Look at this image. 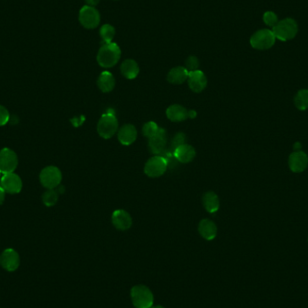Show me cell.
Segmentation results:
<instances>
[{"label": "cell", "instance_id": "1", "mask_svg": "<svg viewBox=\"0 0 308 308\" xmlns=\"http://www.w3.org/2000/svg\"><path fill=\"white\" fill-rule=\"evenodd\" d=\"M121 57V49L115 42L104 43L97 53V60L98 64L103 68L114 67Z\"/></svg>", "mask_w": 308, "mask_h": 308}, {"label": "cell", "instance_id": "2", "mask_svg": "<svg viewBox=\"0 0 308 308\" xmlns=\"http://www.w3.org/2000/svg\"><path fill=\"white\" fill-rule=\"evenodd\" d=\"M272 32L276 39L282 41H290L298 34L299 25L293 18L282 19L272 28Z\"/></svg>", "mask_w": 308, "mask_h": 308}, {"label": "cell", "instance_id": "3", "mask_svg": "<svg viewBox=\"0 0 308 308\" xmlns=\"http://www.w3.org/2000/svg\"><path fill=\"white\" fill-rule=\"evenodd\" d=\"M131 299L136 308H150L153 305L154 297L146 286H134L131 290Z\"/></svg>", "mask_w": 308, "mask_h": 308}, {"label": "cell", "instance_id": "4", "mask_svg": "<svg viewBox=\"0 0 308 308\" xmlns=\"http://www.w3.org/2000/svg\"><path fill=\"white\" fill-rule=\"evenodd\" d=\"M276 41V37L270 29H262L254 32L251 39L250 43L254 49L264 51L271 49Z\"/></svg>", "mask_w": 308, "mask_h": 308}, {"label": "cell", "instance_id": "5", "mask_svg": "<svg viewBox=\"0 0 308 308\" xmlns=\"http://www.w3.org/2000/svg\"><path fill=\"white\" fill-rule=\"evenodd\" d=\"M118 129V121L114 112H106L102 115L97 124V133L102 138L110 139L115 135Z\"/></svg>", "mask_w": 308, "mask_h": 308}, {"label": "cell", "instance_id": "6", "mask_svg": "<svg viewBox=\"0 0 308 308\" xmlns=\"http://www.w3.org/2000/svg\"><path fill=\"white\" fill-rule=\"evenodd\" d=\"M62 175L60 170L55 166H48L41 170L40 181L41 185L48 189H54L60 184Z\"/></svg>", "mask_w": 308, "mask_h": 308}, {"label": "cell", "instance_id": "7", "mask_svg": "<svg viewBox=\"0 0 308 308\" xmlns=\"http://www.w3.org/2000/svg\"><path fill=\"white\" fill-rule=\"evenodd\" d=\"M78 20L83 27L94 29L97 27L100 23V14L97 8L89 5H84L79 11Z\"/></svg>", "mask_w": 308, "mask_h": 308}, {"label": "cell", "instance_id": "8", "mask_svg": "<svg viewBox=\"0 0 308 308\" xmlns=\"http://www.w3.org/2000/svg\"><path fill=\"white\" fill-rule=\"evenodd\" d=\"M168 161L164 157L156 155L151 158L144 166V172L150 178H159L165 173Z\"/></svg>", "mask_w": 308, "mask_h": 308}, {"label": "cell", "instance_id": "9", "mask_svg": "<svg viewBox=\"0 0 308 308\" xmlns=\"http://www.w3.org/2000/svg\"><path fill=\"white\" fill-rule=\"evenodd\" d=\"M18 165L16 153L9 148H4L0 151V171L2 174L14 172Z\"/></svg>", "mask_w": 308, "mask_h": 308}, {"label": "cell", "instance_id": "10", "mask_svg": "<svg viewBox=\"0 0 308 308\" xmlns=\"http://www.w3.org/2000/svg\"><path fill=\"white\" fill-rule=\"evenodd\" d=\"M1 187L4 189L5 193L17 194L22 190L23 182L18 175L14 172L4 174L0 180Z\"/></svg>", "mask_w": 308, "mask_h": 308}, {"label": "cell", "instance_id": "11", "mask_svg": "<svg viewBox=\"0 0 308 308\" xmlns=\"http://www.w3.org/2000/svg\"><path fill=\"white\" fill-rule=\"evenodd\" d=\"M0 264L7 272L16 271L20 265V257L14 249H6L0 256Z\"/></svg>", "mask_w": 308, "mask_h": 308}, {"label": "cell", "instance_id": "12", "mask_svg": "<svg viewBox=\"0 0 308 308\" xmlns=\"http://www.w3.org/2000/svg\"><path fill=\"white\" fill-rule=\"evenodd\" d=\"M289 165L290 170L295 173L303 172L304 170L308 168V154L303 151L292 152L289 159Z\"/></svg>", "mask_w": 308, "mask_h": 308}, {"label": "cell", "instance_id": "13", "mask_svg": "<svg viewBox=\"0 0 308 308\" xmlns=\"http://www.w3.org/2000/svg\"><path fill=\"white\" fill-rule=\"evenodd\" d=\"M188 83L190 89L194 92L199 93L203 91L207 85V78L201 70L190 71L188 78Z\"/></svg>", "mask_w": 308, "mask_h": 308}, {"label": "cell", "instance_id": "14", "mask_svg": "<svg viewBox=\"0 0 308 308\" xmlns=\"http://www.w3.org/2000/svg\"><path fill=\"white\" fill-rule=\"evenodd\" d=\"M112 223L116 229L126 231L133 225V219L127 212L119 209L113 213Z\"/></svg>", "mask_w": 308, "mask_h": 308}, {"label": "cell", "instance_id": "15", "mask_svg": "<svg viewBox=\"0 0 308 308\" xmlns=\"http://www.w3.org/2000/svg\"><path fill=\"white\" fill-rule=\"evenodd\" d=\"M167 145V134L164 129H159L153 137L149 139V148L153 154H161L164 152Z\"/></svg>", "mask_w": 308, "mask_h": 308}, {"label": "cell", "instance_id": "16", "mask_svg": "<svg viewBox=\"0 0 308 308\" xmlns=\"http://www.w3.org/2000/svg\"><path fill=\"white\" fill-rule=\"evenodd\" d=\"M176 160L181 163H189L191 162L196 157V151L191 145L183 144L176 148L173 152Z\"/></svg>", "mask_w": 308, "mask_h": 308}, {"label": "cell", "instance_id": "17", "mask_svg": "<svg viewBox=\"0 0 308 308\" xmlns=\"http://www.w3.org/2000/svg\"><path fill=\"white\" fill-rule=\"evenodd\" d=\"M137 138V130L133 124H125L118 132V140L123 145H131Z\"/></svg>", "mask_w": 308, "mask_h": 308}, {"label": "cell", "instance_id": "18", "mask_svg": "<svg viewBox=\"0 0 308 308\" xmlns=\"http://www.w3.org/2000/svg\"><path fill=\"white\" fill-rule=\"evenodd\" d=\"M198 232L204 239L207 241H212L215 239L217 235V227L214 222L209 219H203L199 223Z\"/></svg>", "mask_w": 308, "mask_h": 308}, {"label": "cell", "instance_id": "19", "mask_svg": "<svg viewBox=\"0 0 308 308\" xmlns=\"http://www.w3.org/2000/svg\"><path fill=\"white\" fill-rule=\"evenodd\" d=\"M166 115L172 122H182L189 117V111L180 105H171L167 108Z\"/></svg>", "mask_w": 308, "mask_h": 308}, {"label": "cell", "instance_id": "20", "mask_svg": "<svg viewBox=\"0 0 308 308\" xmlns=\"http://www.w3.org/2000/svg\"><path fill=\"white\" fill-rule=\"evenodd\" d=\"M189 70L186 69L185 67H175L172 68L168 73V81L171 84H176V85H180L184 83L186 80H188L189 78Z\"/></svg>", "mask_w": 308, "mask_h": 308}, {"label": "cell", "instance_id": "21", "mask_svg": "<svg viewBox=\"0 0 308 308\" xmlns=\"http://www.w3.org/2000/svg\"><path fill=\"white\" fill-rule=\"evenodd\" d=\"M97 87L102 92L108 93L114 89L115 79L109 71H103L97 78Z\"/></svg>", "mask_w": 308, "mask_h": 308}, {"label": "cell", "instance_id": "22", "mask_svg": "<svg viewBox=\"0 0 308 308\" xmlns=\"http://www.w3.org/2000/svg\"><path fill=\"white\" fill-rule=\"evenodd\" d=\"M121 72L124 78L134 79L138 76L139 72H140L138 63L132 59L124 60L121 65Z\"/></svg>", "mask_w": 308, "mask_h": 308}, {"label": "cell", "instance_id": "23", "mask_svg": "<svg viewBox=\"0 0 308 308\" xmlns=\"http://www.w3.org/2000/svg\"><path fill=\"white\" fill-rule=\"evenodd\" d=\"M203 205L207 212L214 214L218 211L220 207L219 198L215 192L208 191L203 196Z\"/></svg>", "mask_w": 308, "mask_h": 308}, {"label": "cell", "instance_id": "24", "mask_svg": "<svg viewBox=\"0 0 308 308\" xmlns=\"http://www.w3.org/2000/svg\"><path fill=\"white\" fill-rule=\"evenodd\" d=\"M295 106L299 110L305 111L308 108V89H301L295 97Z\"/></svg>", "mask_w": 308, "mask_h": 308}, {"label": "cell", "instance_id": "25", "mask_svg": "<svg viewBox=\"0 0 308 308\" xmlns=\"http://www.w3.org/2000/svg\"><path fill=\"white\" fill-rule=\"evenodd\" d=\"M99 34L101 37L102 42L104 43H110L113 42V39L115 35V29L111 24H104L99 31Z\"/></svg>", "mask_w": 308, "mask_h": 308}, {"label": "cell", "instance_id": "26", "mask_svg": "<svg viewBox=\"0 0 308 308\" xmlns=\"http://www.w3.org/2000/svg\"><path fill=\"white\" fill-rule=\"evenodd\" d=\"M58 201V193L53 189H48L42 195V202L46 207H53Z\"/></svg>", "mask_w": 308, "mask_h": 308}, {"label": "cell", "instance_id": "27", "mask_svg": "<svg viewBox=\"0 0 308 308\" xmlns=\"http://www.w3.org/2000/svg\"><path fill=\"white\" fill-rule=\"evenodd\" d=\"M159 129L160 128L157 125L156 123H154V122H148V123L143 125V134L145 137L151 139L158 133Z\"/></svg>", "mask_w": 308, "mask_h": 308}, {"label": "cell", "instance_id": "28", "mask_svg": "<svg viewBox=\"0 0 308 308\" xmlns=\"http://www.w3.org/2000/svg\"><path fill=\"white\" fill-rule=\"evenodd\" d=\"M263 22L266 23L268 26L273 28L279 23V18L274 12L267 11L263 14Z\"/></svg>", "mask_w": 308, "mask_h": 308}, {"label": "cell", "instance_id": "29", "mask_svg": "<svg viewBox=\"0 0 308 308\" xmlns=\"http://www.w3.org/2000/svg\"><path fill=\"white\" fill-rule=\"evenodd\" d=\"M199 67V60L196 56H189V58L186 60V69L190 71L198 70Z\"/></svg>", "mask_w": 308, "mask_h": 308}, {"label": "cell", "instance_id": "30", "mask_svg": "<svg viewBox=\"0 0 308 308\" xmlns=\"http://www.w3.org/2000/svg\"><path fill=\"white\" fill-rule=\"evenodd\" d=\"M185 142H186V135L183 133H179V134H176L174 138L172 140V142H171V148L173 149V152H174L176 148L185 144Z\"/></svg>", "mask_w": 308, "mask_h": 308}, {"label": "cell", "instance_id": "31", "mask_svg": "<svg viewBox=\"0 0 308 308\" xmlns=\"http://www.w3.org/2000/svg\"><path fill=\"white\" fill-rule=\"evenodd\" d=\"M10 119L9 112L5 106L0 105V126H4Z\"/></svg>", "mask_w": 308, "mask_h": 308}, {"label": "cell", "instance_id": "32", "mask_svg": "<svg viewBox=\"0 0 308 308\" xmlns=\"http://www.w3.org/2000/svg\"><path fill=\"white\" fill-rule=\"evenodd\" d=\"M85 2H86L87 5H89V6H93V7H94V6H96V5L99 4L100 0H85Z\"/></svg>", "mask_w": 308, "mask_h": 308}, {"label": "cell", "instance_id": "33", "mask_svg": "<svg viewBox=\"0 0 308 308\" xmlns=\"http://www.w3.org/2000/svg\"><path fill=\"white\" fill-rule=\"evenodd\" d=\"M5 198V191L4 189L0 186V206L4 203Z\"/></svg>", "mask_w": 308, "mask_h": 308}, {"label": "cell", "instance_id": "34", "mask_svg": "<svg viewBox=\"0 0 308 308\" xmlns=\"http://www.w3.org/2000/svg\"><path fill=\"white\" fill-rule=\"evenodd\" d=\"M301 143H296L294 144V151L295 152H299V151H302L301 150Z\"/></svg>", "mask_w": 308, "mask_h": 308}, {"label": "cell", "instance_id": "35", "mask_svg": "<svg viewBox=\"0 0 308 308\" xmlns=\"http://www.w3.org/2000/svg\"><path fill=\"white\" fill-rule=\"evenodd\" d=\"M197 116V112L195 110H190L189 111V118H191V119H193Z\"/></svg>", "mask_w": 308, "mask_h": 308}, {"label": "cell", "instance_id": "36", "mask_svg": "<svg viewBox=\"0 0 308 308\" xmlns=\"http://www.w3.org/2000/svg\"><path fill=\"white\" fill-rule=\"evenodd\" d=\"M150 308H165L164 307H162V306H153L152 305V307Z\"/></svg>", "mask_w": 308, "mask_h": 308}, {"label": "cell", "instance_id": "37", "mask_svg": "<svg viewBox=\"0 0 308 308\" xmlns=\"http://www.w3.org/2000/svg\"><path fill=\"white\" fill-rule=\"evenodd\" d=\"M1 175H2V172L0 171V180H1V178H2V176H1Z\"/></svg>", "mask_w": 308, "mask_h": 308}]
</instances>
